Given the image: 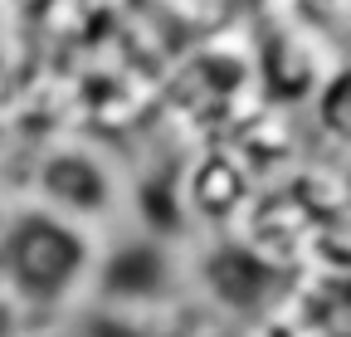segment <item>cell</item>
Instances as JSON below:
<instances>
[{
	"instance_id": "cell-4",
	"label": "cell",
	"mask_w": 351,
	"mask_h": 337,
	"mask_svg": "<svg viewBox=\"0 0 351 337\" xmlns=\"http://www.w3.org/2000/svg\"><path fill=\"white\" fill-rule=\"evenodd\" d=\"M337 64V45L327 34L307 30L288 20L283 10L263 15L254 34V78H258V98L274 108H307L313 93L322 89V78Z\"/></svg>"
},
{
	"instance_id": "cell-9",
	"label": "cell",
	"mask_w": 351,
	"mask_h": 337,
	"mask_svg": "<svg viewBox=\"0 0 351 337\" xmlns=\"http://www.w3.org/2000/svg\"><path fill=\"white\" fill-rule=\"evenodd\" d=\"M230 10H234V15H254V20H263V15L283 10V0H230Z\"/></svg>"
},
{
	"instance_id": "cell-3",
	"label": "cell",
	"mask_w": 351,
	"mask_h": 337,
	"mask_svg": "<svg viewBox=\"0 0 351 337\" xmlns=\"http://www.w3.org/2000/svg\"><path fill=\"white\" fill-rule=\"evenodd\" d=\"M186 279H191V264L166 235H152V230L108 235L93 299L108 303L112 313H156L186 288Z\"/></svg>"
},
{
	"instance_id": "cell-10",
	"label": "cell",
	"mask_w": 351,
	"mask_h": 337,
	"mask_svg": "<svg viewBox=\"0 0 351 337\" xmlns=\"http://www.w3.org/2000/svg\"><path fill=\"white\" fill-rule=\"evenodd\" d=\"M346 186H351V172H346Z\"/></svg>"
},
{
	"instance_id": "cell-1",
	"label": "cell",
	"mask_w": 351,
	"mask_h": 337,
	"mask_svg": "<svg viewBox=\"0 0 351 337\" xmlns=\"http://www.w3.org/2000/svg\"><path fill=\"white\" fill-rule=\"evenodd\" d=\"M103 230L69 220L34 200H15L0 216V283L15 303L39 313H69L93 299L103 259Z\"/></svg>"
},
{
	"instance_id": "cell-8",
	"label": "cell",
	"mask_w": 351,
	"mask_h": 337,
	"mask_svg": "<svg viewBox=\"0 0 351 337\" xmlns=\"http://www.w3.org/2000/svg\"><path fill=\"white\" fill-rule=\"evenodd\" d=\"M283 15L327 34L332 45L337 39H351V0H283Z\"/></svg>"
},
{
	"instance_id": "cell-5",
	"label": "cell",
	"mask_w": 351,
	"mask_h": 337,
	"mask_svg": "<svg viewBox=\"0 0 351 337\" xmlns=\"http://www.w3.org/2000/svg\"><path fill=\"white\" fill-rule=\"evenodd\" d=\"M283 264H274L269 255H258L254 244L244 240H225L219 249H210V255L200 264H191V283H200V293L225 308V313H239V318H254V313H269L278 303V283H283Z\"/></svg>"
},
{
	"instance_id": "cell-7",
	"label": "cell",
	"mask_w": 351,
	"mask_h": 337,
	"mask_svg": "<svg viewBox=\"0 0 351 337\" xmlns=\"http://www.w3.org/2000/svg\"><path fill=\"white\" fill-rule=\"evenodd\" d=\"M307 117H313V132L332 152L351 156V49L337 54L332 73L322 78V89L313 93V103H307Z\"/></svg>"
},
{
	"instance_id": "cell-2",
	"label": "cell",
	"mask_w": 351,
	"mask_h": 337,
	"mask_svg": "<svg viewBox=\"0 0 351 337\" xmlns=\"http://www.w3.org/2000/svg\"><path fill=\"white\" fill-rule=\"evenodd\" d=\"M25 200L112 235L117 210L127 205V181H122V166L98 142H88V137H54V142L34 147V156H29Z\"/></svg>"
},
{
	"instance_id": "cell-6",
	"label": "cell",
	"mask_w": 351,
	"mask_h": 337,
	"mask_svg": "<svg viewBox=\"0 0 351 337\" xmlns=\"http://www.w3.org/2000/svg\"><path fill=\"white\" fill-rule=\"evenodd\" d=\"M127 5L132 0H49L44 15H39V30L49 34L54 45L88 54V49L108 45V39L117 34Z\"/></svg>"
}]
</instances>
